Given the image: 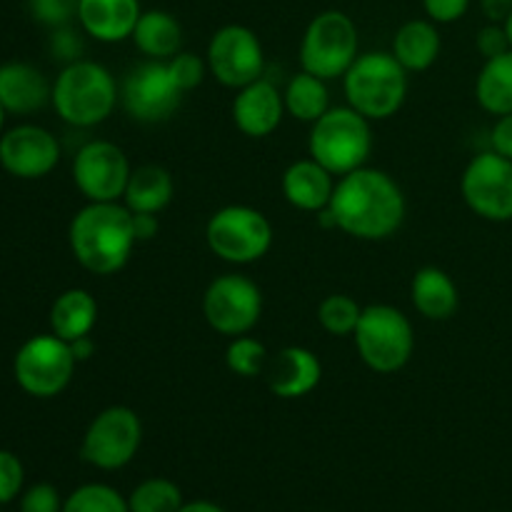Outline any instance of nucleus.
I'll list each match as a JSON object with an SVG mask.
<instances>
[{"mask_svg":"<svg viewBox=\"0 0 512 512\" xmlns=\"http://www.w3.org/2000/svg\"><path fill=\"white\" fill-rule=\"evenodd\" d=\"M328 210L350 238L388 240L403 225L408 203L393 175L365 165L338 178Z\"/></svg>","mask_w":512,"mask_h":512,"instance_id":"obj_1","label":"nucleus"},{"mask_svg":"<svg viewBox=\"0 0 512 512\" xmlns=\"http://www.w3.org/2000/svg\"><path fill=\"white\" fill-rule=\"evenodd\" d=\"M70 253L93 275H115L133 255V213L123 203H88L73 215L68 228Z\"/></svg>","mask_w":512,"mask_h":512,"instance_id":"obj_2","label":"nucleus"},{"mask_svg":"<svg viewBox=\"0 0 512 512\" xmlns=\"http://www.w3.org/2000/svg\"><path fill=\"white\" fill-rule=\"evenodd\" d=\"M120 100L115 75L95 60H75L63 65L53 83V103L60 120L73 128H95L113 115Z\"/></svg>","mask_w":512,"mask_h":512,"instance_id":"obj_3","label":"nucleus"},{"mask_svg":"<svg viewBox=\"0 0 512 512\" xmlns=\"http://www.w3.org/2000/svg\"><path fill=\"white\" fill-rule=\"evenodd\" d=\"M350 108L368 120H388L408 98V70L388 50H370L355 58L343 75Z\"/></svg>","mask_w":512,"mask_h":512,"instance_id":"obj_4","label":"nucleus"},{"mask_svg":"<svg viewBox=\"0 0 512 512\" xmlns=\"http://www.w3.org/2000/svg\"><path fill=\"white\" fill-rule=\"evenodd\" d=\"M370 153H373L370 120L350 105L330 108L310 128L308 155L335 178L365 168Z\"/></svg>","mask_w":512,"mask_h":512,"instance_id":"obj_5","label":"nucleus"},{"mask_svg":"<svg viewBox=\"0 0 512 512\" xmlns=\"http://www.w3.org/2000/svg\"><path fill=\"white\" fill-rule=\"evenodd\" d=\"M360 360L380 375L403 370L415 350L413 323L393 305H368L353 333Z\"/></svg>","mask_w":512,"mask_h":512,"instance_id":"obj_6","label":"nucleus"},{"mask_svg":"<svg viewBox=\"0 0 512 512\" xmlns=\"http://www.w3.org/2000/svg\"><path fill=\"white\" fill-rule=\"evenodd\" d=\"M358 25L343 10H323L305 28L300 40V65L323 80L343 78L358 58Z\"/></svg>","mask_w":512,"mask_h":512,"instance_id":"obj_7","label":"nucleus"},{"mask_svg":"<svg viewBox=\"0 0 512 512\" xmlns=\"http://www.w3.org/2000/svg\"><path fill=\"white\" fill-rule=\"evenodd\" d=\"M205 243L230 265L258 263L273 248V225L250 205H225L210 215Z\"/></svg>","mask_w":512,"mask_h":512,"instance_id":"obj_8","label":"nucleus"},{"mask_svg":"<svg viewBox=\"0 0 512 512\" xmlns=\"http://www.w3.org/2000/svg\"><path fill=\"white\" fill-rule=\"evenodd\" d=\"M75 360L70 343L60 340L58 335L45 333L33 335L18 348L13 360L15 383L30 398L48 400L63 393L70 385L75 373Z\"/></svg>","mask_w":512,"mask_h":512,"instance_id":"obj_9","label":"nucleus"},{"mask_svg":"<svg viewBox=\"0 0 512 512\" xmlns=\"http://www.w3.org/2000/svg\"><path fill=\"white\" fill-rule=\"evenodd\" d=\"M143 443L140 415L128 405H110L90 420L80 443V458L98 470H120Z\"/></svg>","mask_w":512,"mask_h":512,"instance_id":"obj_10","label":"nucleus"},{"mask_svg":"<svg viewBox=\"0 0 512 512\" xmlns=\"http://www.w3.org/2000/svg\"><path fill=\"white\" fill-rule=\"evenodd\" d=\"M203 315L215 333L228 338L248 335L263 315V293L248 275H218L205 288Z\"/></svg>","mask_w":512,"mask_h":512,"instance_id":"obj_11","label":"nucleus"},{"mask_svg":"<svg viewBox=\"0 0 512 512\" xmlns=\"http://www.w3.org/2000/svg\"><path fill=\"white\" fill-rule=\"evenodd\" d=\"M460 193L478 218L508 223L512 220V160L495 150L478 153L465 165Z\"/></svg>","mask_w":512,"mask_h":512,"instance_id":"obj_12","label":"nucleus"},{"mask_svg":"<svg viewBox=\"0 0 512 512\" xmlns=\"http://www.w3.org/2000/svg\"><path fill=\"white\" fill-rule=\"evenodd\" d=\"M183 90L175 85L165 60H145L128 70L120 85V103L133 120L145 125L163 123L183 103Z\"/></svg>","mask_w":512,"mask_h":512,"instance_id":"obj_13","label":"nucleus"},{"mask_svg":"<svg viewBox=\"0 0 512 512\" xmlns=\"http://www.w3.org/2000/svg\"><path fill=\"white\" fill-rule=\"evenodd\" d=\"M133 168L120 145L90 140L73 158V183L88 203H118Z\"/></svg>","mask_w":512,"mask_h":512,"instance_id":"obj_14","label":"nucleus"},{"mask_svg":"<svg viewBox=\"0 0 512 512\" xmlns=\"http://www.w3.org/2000/svg\"><path fill=\"white\" fill-rule=\"evenodd\" d=\"M208 70L220 85L240 90L265 73V53L258 35L245 25H223L208 43Z\"/></svg>","mask_w":512,"mask_h":512,"instance_id":"obj_15","label":"nucleus"},{"mask_svg":"<svg viewBox=\"0 0 512 512\" xmlns=\"http://www.w3.org/2000/svg\"><path fill=\"white\" fill-rule=\"evenodd\" d=\"M60 163V143L43 125L23 123L0 135V165L20 180H40Z\"/></svg>","mask_w":512,"mask_h":512,"instance_id":"obj_16","label":"nucleus"},{"mask_svg":"<svg viewBox=\"0 0 512 512\" xmlns=\"http://www.w3.org/2000/svg\"><path fill=\"white\" fill-rule=\"evenodd\" d=\"M263 375L270 393L283 400H298L318 388L323 378V365L313 350L303 345H288L280 353L270 355Z\"/></svg>","mask_w":512,"mask_h":512,"instance_id":"obj_17","label":"nucleus"},{"mask_svg":"<svg viewBox=\"0 0 512 512\" xmlns=\"http://www.w3.org/2000/svg\"><path fill=\"white\" fill-rule=\"evenodd\" d=\"M285 115L283 93L273 80L263 75L255 83L238 90L233 100V123L248 138H268L278 130Z\"/></svg>","mask_w":512,"mask_h":512,"instance_id":"obj_18","label":"nucleus"},{"mask_svg":"<svg viewBox=\"0 0 512 512\" xmlns=\"http://www.w3.org/2000/svg\"><path fill=\"white\" fill-rule=\"evenodd\" d=\"M53 98V85L35 65L13 60L0 65V105L10 115H30L43 110Z\"/></svg>","mask_w":512,"mask_h":512,"instance_id":"obj_19","label":"nucleus"},{"mask_svg":"<svg viewBox=\"0 0 512 512\" xmlns=\"http://www.w3.org/2000/svg\"><path fill=\"white\" fill-rule=\"evenodd\" d=\"M140 0H78V23L98 43H120L133 35Z\"/></svg>","mask_w":512,"mask_h":512,"instance_id":"obj_20","label":"nucleus"},{"mask_svg":"<svg viewBox=\"0 0 512 512\" xmlns=\"http://www.w3.org/2000/svg\"><path fill=\"white\" fill-rule=\"evenodd\" d=\"M335 183H338L335 175L325 170L318 160L303 158L285 168L280 188L293 208L305 210V213H320L330 205Z\"/></svg>","mask_w":512,"mask_h":512,"instance_id":"obj_21","label":"nucleus"},{"mask_svg":"<svg viewBox=\"0 0 512 512\" xmlns=\"http://www.w3.org/2000/svg\"><path fill=\"white\" fill-rule=\"evenodd\" d=\"M410 300L425 320H450L460 308V290L445 270L428 265L413 275Z\"/></svg>","mask_w":512,"mask_h":512,"instance_id":"obj_22","label":"nucleus"},{"mask_svg":"<svg viewBox=\"0 0 512 512\" xmlns=\"http://www.w3.org/2000/svg\"><path fill=\"white\" fill-rule=\"evenodd\" d=\"M440 48H443V40H440L438 23H433L430 18H415L400 25L390 53L398 58V63L408 73H423V70L433 68L440 55Z\"/></svg>","mask_w":512,"mask_h":512,"instance_id":"obj_23","label":"nucleus"},{"mask_svg":"<svg viewBox=\"0 0 512 512\" xmlns=\"http://www.w3.org/2000/svg\"><path fill=\"white\" fill-rule=\"evenodd\" d=\"M50 333L58 335L65 343L85 338L93 333L98 323V303L83 288H68L50 305Z\"/></svg>","mask_w":512,"mask_h":512,"instance_id":"obj_24","label":"nucleus"},{"mask_svg":"<svg viewBox=\"0 0 512 512\" xmlns=\"http://www.w3.org/2000/svg\"><path fill=\"white\" fill-rule=\"evenodd\" d=\"M175 195V180L163 165H140L133 168L125 188L123 205L130 213H163Z\"/></svg>","mask_w":512,"mask_h":512,"instance_id":"obj_25","label":"nucleus"},{"mask_svg":"<svg viewBox=\"0 0 512 512\" xmlns=\"http://www.w3.org/2000/svg\"><path fill=\"white\" fill-rule=\"evenodd\" d=\"M130 40L148 60H170L183 45V25L168 10H145Z\"/></svg>","mask_w":512,"mask_h":512,"instance_id":"obj_26","label":"nucleus"},{"mask_svg":"<svg viewBox=\"0 0 512 512\" xmlns=\"http://www.w3.org/2000/svg\"><path fill=\"white\" fill-rule=\"evenodd\" d=\"M475 98L490 115L512 113V50L485 60L475 80Z\"/></svg>","mask_w":512,"mask_h":512,"instance_id":"obj_27","label":"nucleus"},{"mask_svg":"<svg viewBox=\"0 0 512 512\" xmlns=\"http://www.w3.org/2000/svg\"><path fill=\"white\" fill-rule=\"evenodd\" d=\"M325 83L328 80L318 78L313 73H305V70L293 75L283 93L285 113L293 115L300 123L313 125L320 115H325L330 110V93Z\"/></svg>","mask_w":512,"mask_h":512,"instance_id":"obj_28","label":"nucleus"},{"mask_svg":"<svg viewBox=\"0 0 512 512\" xmlns=\"http://www.w3.org/2000/svg\"><path fill=\"white\" fill-rule=\"evenodd\" d=\"M183 508V493L168 478H148L128 495L130 512H178Z\"/></svg>","mask_w":512,"mask_h":512,"instance_id":"obj_29","label":"nucleus"},{"mask_svg":"<svg viewBox=\"0 0 512 512\" xmlns=\"http://www.w3.org/2000/svg\"><path fill=\"white\" fill-rule=\"evenodd\" d=\"M363 315V305L345 293H333L318 305V323L323 325L325 333L335 338L353 335Z\"/></svg>","mask_w":512,"mask_h":512,"instance_id":"obj_30","label":"nucleus"},{"mask_svg":"<svg viewBox=\"0 0 512 512\" xmlns=\"http://www.w3.org/2000/svg\"><path fill=\"white\" fill-rule=\"evenodd\" d=\"M63 512H130L128 498L105 483H85L63 500Z\"/></svg>","mask_w":512,"mask_h":512,"instance_id":"obj_31","label":"nucleus"},{"mask_svg":"<svg viewBox=\"0 0 512 512\" xmlns=\"http://www.w3.org/2000/svg\"><path fill=\"white\" fill-rule=\"evenodd\" d=\"M268 360V348L258 338H253V335L230 338L228 350H225V365L238 378H258V375H263Z\"/></svg>","mask_w":512,"mask_h":512,"instance_id":"obj_32","label":"nucleus"},{"mask_svg":"<svg viewBox=\"0 0 512 512\" xmlns=\"http://www.w3.org/2000/svg\"><path fill=\"white\" fill-rule=\"evenodd\" d=\"M165 63H168V70L170 75H173L175 85H178L183 93H190V90L198 88L205 80V73H210L208 60H203L195 53H188V50H180L178 55H173V58L165 60Z\"/></svg>","mask_w":512,"mask_h":512,"instance_id":"obj_33","label":"nucleus"},{"mask_svg":"<svg viewBox=\"0 0 512 512\" xmlns=\"http://www.w3.org/2000/svg\"><path fill=\"white\" fill-rule=\"evenodd\" d=\"M33 20L45 28H63L78 20V0H28Z\"/></svg>","mask_w":512,"mask_h":512,"instance_id":"obj_34","label":"nucleus"},{"mask_svg":"<svg viewBox=\"0 0 512 512\" xmlns=\"http://www.w3.org/2000/svg\"><path fill=\"white\" fill-rule=\"evenodd\" d=\"M25 468L20 458L10 450L0 448V505L13 503L18 495H23Z\"/></svg>","mask_w":512,"mask_h":512,"instance_id":"obj_35","label":"nucleus"},{"mask_svg":"<svg viewBox=\"0 0 512 512\" xmlns=\"http://www.w3.org/2000/svg\"><path fill=\"white\" fill-rule=\"evenodd\" d=\"M20 512H63V498L50 483H35L20 495Z\"/></svg>","mask_w":512,"mask_h":512,"instance_id":"obj_36","label":"nucleus"},{"mask_svg":"<svg viewBox=\"0 0 512 512\" xmlns=\"http://www.w3.org/2000/svg\"><path fill=\"white\" fill-rule=\"evenodd\" d=\"M50 53H53V58L60 60V63H75V60H80V55H83V38H80L70 25L55 28L53 35H50Z\"/></svg>","mask_w":512,"mask_h":512,"instance_id":"obj_37","label":"nucleus"},{"mask_svg":"<svg viewBox=\"0 0 512 512\" xmlns=\"http://www.w3.org/2000/svg\"><path fill=\"white\" fill-rule=\"evenodd\" d=\"M478 50L480 55H483L485 60L490 58H498V55L508 53L510 48V40H508V33H505V28L500 23H488L483 30L478 33Z\"/></svg>","mask_w":512,"mask_h":512,"instance_id":"obj_38","label":"nucleus"},{"mask_svg":"<svg viewBox=\"0 0 512 512\" xmlns=\"http://www.w3.org/2000/svg\"><path fill=\"white\" fill-rule=\"evenodd\" d=\"M423 8L433 23L448 25L468 13L470 0H423Z\"/></svg>","mask_w":512,"mask_h":512,"instance_id":"obj_39","label":"nucleus"},{"mask_svg":"<svg viewBox=\"0 0 512 512\" xmlns=\"http://www.w3.org/2000/svg\"><path fill=\"white\" fill-rule=\"evenodd\" d=\"M490 145H493L495 153L512 160V113L500 115L498 123L493 125V130H490Z\"/></svg>","mask_w":512,"mask_h":512,"instance_id":"obj_40","label":"nucleus"},{"mask_svg":"<svg viewBox=\"0 0 512 512\" xmlns=\"http://www.w3.org/2000/svg\"><path fill=\"white\" fill-rule=\"evenodd\" d=\"M133 228L138 243H145V240H153L158 235L160 223L155 213H133Z\"/></svg>","mask_w":512,"mask_h":512,"instance_id":"obj_41","label":"nucleus"},{"mask_svg":"<svg viewBox=\"0 0 512 512\" xmlns=\"http://www.w3.org/2000/svg\"><path fill=\"white\" fill-rule=\"evenodd\" d=\"M480 10L490 23H505V18L512 13V0H480Z\"/></svg>","mask_w":512,"mask_h":512,"instance_id":"obj_42","label":"nucleus"},{"mask_svg":"<svg viewBox=\"0 0 512 512\" xmlns=\"http://www.w3.org/2000/svg\"><path fill=\"white\" fill-rule=\"evenodd\" d=\"M70 350H73L75 360H78V363H83V360H88L90 355L95 353V343L90 335H85V338L73 340V343H70Z\"/></svg>","mask_w":512,"mask_h":512,"instance_id":"obj_43","label":"nucleus"},{"mask_svg":"<svg viewBox=\"0 0 512 512\" xmlns=\"http://www.w3.org/2000/svg\"><path fill=\"white\" fill-rule=\"evenodd\" d=\"M178 512H225L218 503H210V500H193V503H183V508Z\"/></svg>","mask_w":512,"mask_h":512,"instance_id":"obj_44","label":"nucleus"},{"mask_svg":"<svg viewBox=\"0 0 512 512\" xmlns=\"http://www.w3.org/2000/svg\"><path fill=\"white\" fill-rule=\"evenodd\" d=\"M503 28H505V33H508V40H510V48H512V13L508 15V18H505Z\"/></svg>","mask_w":512,"mask_h":512,"instance_id":"obj_45","label":"nucleus"},{"mask_svg":"<svg viewBox=\"0 0 512 512\" xmlns=\"http://www.w3.org/2000/svg\"><path fill=\"white\" fill-rule=\"evenodd\" d=\"M5 115H8V113H5V108L0 105V135L5 133Z\"/></svg>","mask_w":512,"mask_h":512,"instance_id":"obj_46","label":"nucleus"}]
</instances>
